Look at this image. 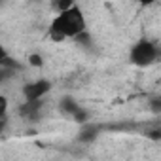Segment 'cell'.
<instances>
[{"label":"cell","mask_w":161,"mask_h":161,"mask_svg":"<svg viewBox=\"0 0 161 161\" xmlns=\"http://www.w3.org/2000/svg\"><path fill=\"white\" fill-rule=\"evenodd\" d=\"M86 31H87V21L84 10L74 2H70L64 10L57 12L47 27L49 38L55 42L78 40L82 34H86Z\"/></svg>","instance_id":"6da1fadb"},{"label":"cell","mask_w":161,"mask_h":161,"mask_svg":"<svg viewBox=\"0 0 161 161\" xmlns=\"http://www.w3.org/2000/svg\"><path fill=\"white\" fill-rule=\"evenodd\" d=\"M159 59V46L148 38H140L131 46L129 61L135 66H152Z\"/></svg>","instance_id":"7a4b0ae2"},{"label":"cell","mask_w":161,"mask_h":161,"mask_svg":"<svg viewBox=\"0 0 161 161\" xmlns=\"http://www.w3.org/2000/svg\"><path fill=\"white\" fill-rule=\"evenodd\" d=\"M59 110L64 114V116H68L70 119H74L76 123H87L89 121V112L82 106V104H78L76 103V99L74 97H70V95H66V97H63L61 101H59Z\"/></svg>","instance_id":"277c9868"},{"label":"cell","mask_w":161,"mask_h":161,"mask_svg":"<svg viewBox=\"0 0 161 161\" xmlns=\"http://www.w3.org/2000/svg\"><path fill=\"white\" fill-rule=\"evenodd\" d=\"M97 135H99V127L95 125V123H84V127H82V131H80V135H78V140L80 142H93L95 138H97Z\"/></svg>","instance_id":"8992f818"},{"label":"cell","mask_w":161,"mask_h":161,"mask_svg":"<svg viewBox=\"0 0 161 161\" xmlns=\"http://www.w3.org/2000/svg\"><path fill=\"white\" fill-rule=\"evenodd\" d=\"M40 110H42V103H23L19 114L29 121H36L40 118Z\"/></svg>","instance_id":"5b68a950"},{"label":"cell","mask_w":161,"mask_h":161,"mask_svg":"<svg viewBox=\"0 0 161 161\" xmlns=\"http://www.w3.org/2000/svg\"><path fill=\"white\" fill-rule=\"evenodd\" d=\"M12 59L8 57V51H6V47L2 46V44H0V66H2V64H8Z\"/></svg>","instance_id":"ba28073f"},{"label":"cell","mask_w":161,"mask_h":161,"mask_svg":"<svg viewBox=\"0 0 161 161\" xmlns=\"http://www.w3.org/2000/svg\"><path fill=\"white\" fill-rule=\"evenodd\" d=\"M51 87H53V84L49 82V80H46V78H36V80H32V82L25 84V87H23L25 103H42L49 95Z\"/></svg>","instance_id":"3957f363"},{"label":"cell","mask_w":161,"mask_h":161,"mask_svg":"<svg viewBox=\"0 0 161 161\" xmlns=\"http://www.w3.org/2000/svg\"><path fill=\"white\" fill-rule=\"evenodd\" d=\"M31 64H32V66H40V64H42V57L32 55V57H31Z\"/></svg>","instance_id":"30bf717a"},{"label":"cell","mask_w":161,"mask_h":161,"mask_svg":"<svg viewBox=\"0 0 161 161\" xmlns=\"http://www.w3.org/2000/svg\"><path fill=\"white\" fill-rule=\"evenodd\" d=\"M152 110H153V112H159V110H161V99H159V97H155V99L152 101Z\"/></svg>","instance_id":"9c48e42d"},{"label":"cell","mask_w":161,"mask_h":161,"mask_svg":"<svg viewBox=\"0 0 161 161\" xmlns=\"http://www.w3.org/2000/svg\"><path fill=\"white\" fill-rule=\"evenodd\" d=\"M6 129H8V121L6 119H0V135H2Z\"/></svg>","instance_id":"8fae6325"},{"label":"cell","mask_w":161,"mask_h":161,"mask_svg":"<svg viewBox=\"0 0 161 161\" xmlns=\"http://www.w3.org/2000/svg\"><path fill=\"white\" fill-rule=\"evenodd\" d=\"M8 108H10V101H8V97L2 91H0V119H6Z\"/></svg>","instance_id":"52a82bcc"}]
</instances>
